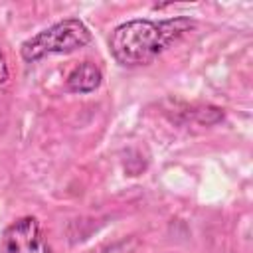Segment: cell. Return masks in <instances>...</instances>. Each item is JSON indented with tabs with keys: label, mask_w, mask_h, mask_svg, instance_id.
Wrapping results in <instances>:
<instances>
[{
	"label": "cell",
	"mask_w": 253,
	"mask_h": 253,
	"mask_svg": "<svg viewBox=\"0 0 253 253\" xmlns=\"http://www.w3.org/2000/svg\"><path fill=\"white\" fill-rule=\"evenodd\" d=\"M194 28V20L176 16L168 20H146L136 18L119 24L109 38V49L115 61L123 67L148 65L156 59L170 43L180 40Z\"/></svg>",
	"instance_id": "cell-1"
},
{
	"label": "cell",
	"mask_w": 253,
	"mask_h": 253,
	"mask_svg": "<svg viewBox=\"0 0 253 253\" xmlns=\"http://www.w3.org/2000/svg\"><path fill=\"white\" fill-rule=\"evenodd\" d=\"M89 42V28L77 18H67L28 38L20 47V55L24 61L32 63L51 53H71L79 47H85Z\"/></svg>",
	"instance_id": "cell-2"
},
{
	"label": "cell",
	"mask_w": 253,
	"mask_h": 253,
	"mask_svg": "<svg viewBox=\"0 0 253 253\" xmlns=\"http://www.w3.org/2000/svg\"><path fill=\"white\" fill-rule=\"evenodd\" d=\"M2 253H53V249L43 239L38 219L24 215L4 229Z\"/></svg>",
	"instance_id": "cell-3"
},
{
	"label": "cell",
	"mask_w": 253,
	"mask_h": 253,
	"mask_svg": "<svg viewBox=\"0 0 253 253\" xmlns=\"http://www.w3.org/2000/svg\"><path fill=\"white\" fill-rule=\"evenodd\" d=\"M103 83V73L101 69L91 63V61H83L79 65H75L67 79H65V85L71 93H79V95H85V93H93L95 89H99V85Z\"/></svg>",
	"instance_id": "cell-4"
},
{
	"label": "cell",
	"mask_w": 253,
	"mask_h": 253,
	"mask_svg": "<svg viewBox=\"0 0 253 253\" xmlns=\"http://www.w3.org/2000/svg\"><path fill=\"white\" fill-rule=\"evenodd\" d=\"M8 65H6V57H4V53L0 51V85L2 83H6L8 81Z\"/></svg>",
	"instance_id": "cell-5"
}]
</instances>
